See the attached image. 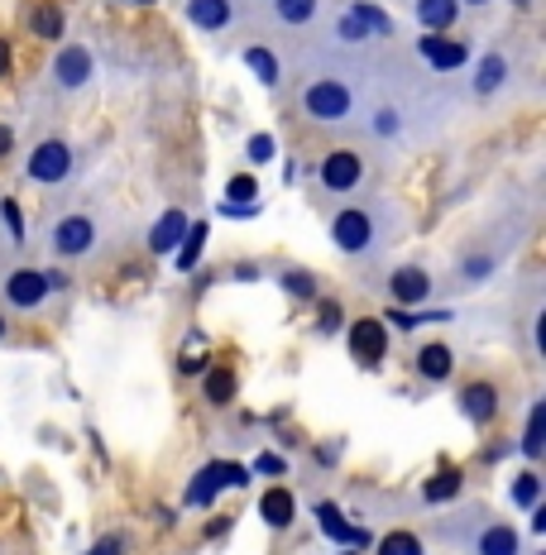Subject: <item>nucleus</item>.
<instances>
[{
    "mask_svg": "<svg viewBox=\"0 0 546 555\" xmlns=\"http://www.w3.org/2000/svg\"><path fill=\"white\" fill-rule=\"evenodd\" d=\"M130 551V531H106L101 541H91L82 555H125Z\"/></svg>",
    "mask_w": 546,
    "mask_h": 555,
    "instance_id": "obj_36",
    "label": "nucleus"
},
{
    "mask_svg": "<svg viewBox=\"0 0 546 555\" xmlns=\"http://www.w3.org/2000/svg\"><path fill=\"white\" fill-rule=\"evenodd\" d=\"M0 225L10 230V245H25V216H20L15 196H5V202H0Z\"/></svg>",
    "mask_w": 546,
    "mask_h": 555,
    "instance_id": "obj_34",
    "label": "nucleus"
},
{
    "mask_svg": "<svg viewBox=\"0 0 546 555\" xmlns=\"http://www.w3.org/2000/svg\"><path fill=\"white\" fill-rule=\"evenodd\" d=\"M379 555H427V551L412 531H389V537L379 541Z\"/></svg>",
    "mask_w": 546,
    "mask_h": 555,
    "instance_id": "obj_33",
    "label": "nucleus"
},
{
    "mask_svg": "<svg viewBox=\"0 0 546 555\" xmlns=\"http://www.w3.org/2000/svg\"><path fill=\"white\" fill-rule=\"evenodd\" d=\"M63 10L58 5H34V15H29V34L34 39H43V43H53V39H63Z\"/></svg>",
    "mask_w": 546,
    "mask_h": 555,
    "instance_id": "obj_30",
    "label": "nucleus"
},
{
    "mask_svg": "<svg viewBox=\"0 0 546 555\" xmlns=\"http://www.w3.org/2000/svg\"><path fill=\"white\" fill-rule=\"evenodd\" d=\"M278 283H283L288 297H297V302H317V278H312L307 269H283Z\"/></svg>",
    "mask_w": 546,
    "mask_h": 555,
    "instance_id": "obj_32",
    "label": "nucleus"
},
{
    "mask_svg": "<svg viewBox=\"0 0 546 555\" xmlns=\"http://www.w3.org/2000/svg\"><path fill=\"white\" fill-rule=\"evenodd\" d=\"M508 499H513V507H537L542 503V474L537 469H522L518 479H513V489H508Z\"/></svg>",
    "mask_w": 546,
    "mask_h": 555,
    "instance_id": "obj_31",
    "label": "nucleus"
},
{
    "mask_svg": "<svg viewBox=\"0 0 546 555\" xmlns=\"http://www.w3.org/2000/svg\"><path fill=\"white\" fill-rule=\"evenodd\" d=\"M417 57H422L432 73H460L470 63V43L450 39V34H422L417 39Z\"/></svg>",
    "mask_w": 546,
    "mask_h": 555,
    "instance_id": "obj_11",
    "label": "nucleus"
},
{
    "mask_svg": "<svg viewBox=\"0 0 546 555\" xmlns=\"http://www.w3.org/2000/svg\"><path fill=\"white\" fill-rule=\"evenodd\" d=\"M474 555H522V537L508 522H484L474 537Z\"/></svg>",
    "mask_w": 546,
    "mask_h": 555,
    "instance_id": "obj_21",
    "label": "nucleus"
},
{
    "mask_svg": "<svg viewBox=\"0 0 546 555\" xmlns=\"http://www.w3.org/2000/svg\"><path fill=\"white\" fill-rule=\"evenodd\" d=\"M345 340H351V354H359L365 364H379L389 354V326H383V317H355Z\"/></svg>",
    "mask_w": 546,
    "mask_h": 555,
    "instance_id": "obj_13",
    "label": "nucleus"
},
{
    "mask_svg": "<svg viewBox=\"0 0 546 555\" xmlns=\"http://www.w3.org/2000/svg\"><path fill=\"white\" fill-rule=\"evenodd\" d=\"M498 263H504V249H465L460 259H456V283H460V287L490 283Z\"/></svg>",
    "mask_w": 546,
    "mask_h": 555,
    "instance_id": "obj_16",
    "label": "nucleus"
},
{
    "mask_svg": "<svg viewBox=\"0 0 546 555\" xmlns=\"http://www.w3.org/2000/svg\"><path fill=\"white\" fill-rule=\"evenodd\" d=\"M456 402H460V416L470 426H490L494 416H498V402H504V398H498V388L490 384V378H474V384L460 388Z\"/></svg>",
    "mask_w": 546,
    "mask_h": 555,
    "instance_id": "obj_15",
    "label": "nucleus"
},
{
    "mask_svg": "<svg viewBox=\"0 0 546 555\" xmlns=\"http://www.w3.org/2000/svg\"><path fill=\"white\" fill-rule=\"evenodd\" d=\"M49 82L63 91V96H77L97 82V57H91L87 43H63L49 63Z\"/></svg>",
    "mask_w": 546,
    "mask_h": 555,
    "instance_id": "obj_8",
    "label": "nucleus"
},
{
    "mask_svg": "<svg viewBox=\"0 0 546 555\" xmlns=\"http://www.w3.org/2000/svg\"><path fill=\"white\" fill-rule=\"evenodd\" d=\"M460 5H474V10H484V5H490V0H460Z\"/></svg>",
    "mask_w": 546,
    "mask_h": 555,
    "instance_id": "obj_44",
    "label": "nucleus"
},
{
    "mask_svg": "<svg viewBox=\"0 0 546 555\" xmlns=\"http://www.w3.org/2000/svg\"><path fill=\"white\" fill-rule=\"evenodd\" d=\"M202 392H206V402H212V408H230V402H236V392H240V378H236V369H226V364L206 369V378H202Z\"/></svg>",
    "mask_w": 546,
    "mask_h": 555,
    "instance_id": "obj_25",
    "label": "nucleus"
},
{
    "mask_svg": "<svg viewBox=\"0 0 546 555\" xmlns=\"http://www.w3.org/2000/svg\"><path fill=\"white\" fill-rule=\"evenodd\" d=\"M106 249V225L97 211H63L49 225V254L63 263H87Z\"/></svg>",
    "mask_w": 546,
    "mask_h": 555,
    "instance_id": "obj_3",
    "label": "nucleus"
},
{
    "mask_svg": "<svg viewBox=\"0 0 546 555\" xmlns=\"http://www.w3.org/2000/svg\"><path fill=\"white\" fill-rule=\"evenodd\" d=\"M532 531H537V537H542V531H546V507L537 503V507H532Z\"/></svg>",
    "mask_w": 546,
    "mask_h": 555,
    "instance_id": "obj_43",
    "label": "nucleus"
},
{
    "mask_svg": "<svg viewBox=\"0 0 546 555\" xmlns=\"http://www.w3.org/2000/svg\"><path fill=\"white\" fill-rule=\"evenodd\" d=\"M508 77H513L508 57L504 53H484L480 67H474V77H470V87H474V96H494V91L508 87Z\"/></svg>",
    "mask_w": 546,
    "mask_h": 555,
    "instance_id": "obj_22",
    "label": "nucleus"
},
{
    "mask_svg": "<svg viewBox=\"0 0 546 555\" xmlns=\"http://www.w3.org/2000/svg\"><path fill=\"white\" fill-rule=\"evenodd\" d=\"M335 39H341V49H365L369 39H393V20L369 0H355L335 15Z\"/></svg>",
    "mask_w": 546,
    "mask_h": 555,
    "instance_id": "obj_6",
    "label": "nucleus"
},
{
    "mask_svg": "<svg viewBox=\"0 0 546 555\" xmlns=\"http://www.w3.org/2000/svg\"><path fill=\"white\" fill-rule=\"evenodd\" d=\"M250 483V469L245 465H236V460H212V465H202L196 469V479L188 483V507H212L226 489H245Z\"/></svg>",
    "mask_w": 546,
    "mask_h": 555,
    "instance_id": "obj_7",
    "label": "nucleus"
},
{
    "mask_svg": "<svg viewBox=\"0 0 546 555\" xmlns=\"http://www.w3.org/2000/svg\"><path fill=\"white\" fill-rule=\"evenodd\" d=\"M206 235H212V225H206V221H192L188 235L178 240V249H173V263H178L182 273L196 269V259H202V249H206Z\"/></svg>",
    "mask_w": 546,
    "mask_h": 555,
    "instance_id": "obj_27",
    "label": "nucleus"
},
{
    "mask_svg": "<svg viewBox=\"0 0 546 555\" xmlns=\"http://www.w3.org/2000/svg\"><path fill=\"white\" fill-rule=\"evenodd\" d=\"M188 225H192L188 211H182V206H168V211L154 221V230H149V254H158V259L173 254V249H178V240L188 235Z\"/></svg>",
    "mask_w": 546,
    "mask_h": 555,
    "instance_id": "obj_17",
    "label": "nucleus"
},
{
    "mask_svg": "<svg viewBox=\"0 0 546 555\" xmlns=\"http://www.w3.org/2000/svg\"><path fill=\"white\" fill-rule=\"evenodd\" d=\"M460 10H465L460 0H412V15L422 34H446L460 20Z\"/></svg>",
    "mask_w": 546,
    "mask_h": 555,
    "instance_id": "obj_19",
    "label": "nucleus"
},
{
    "mask_svg": "<svg viewBox=\"0 0 546 555\" xmlns=\"http://www.w3.org/2000/svg\"><path fill=\"white\" fill-rule=\"evenodd\" d=\"M259 517H264V522H269L274 531H288V527H293V517H297V499L283 489V483H278V489H269V493L259 499Z\"/></svg>",
    "mask_w": 546,
    "mask_h": 555,
    "instance_id": "obj_24",
    "label": "nucleus"
},
{
    "mask_svg": "<svg viewBox=\"0 0 546 555\" xmlns=\"http://www.w3.org/2000/svg\"><path fill=\"white\" fill-rule=\"evenodd\" d=\"M135 5H154V0H135Z\"/></svg>",
    "mask_w": 546,
    "mask_h": 555,
    "instance_id": "obj_47",
    "label": "nucleus"
},
{
    "mask_svg": "<svg viewBox=\"0 0 546 555\" xmlns=\"http://www.w3.org/2000/svg\"><path fill=\"white\" fill-rule=\"evenodd\" d=\"M412 364H417V374H422L427 384H446V378H450V369H456V354H450V345L427 340V345H417Z\"/></svg>",
    "mask_w": 546,
    "mask_h": 555,
    "instance_id": "obj_18",
    "label": "nucleus"
},
{
    "mask_svg": "<svg viewBox=\"0 0 546 555\" xmlns=\"http://www.w3.org/2000/svg\"><path fill=\"white\" fill-rule=\"evenodd\" d=\"M240 57H245V67L259 77V87H269V91L283 87V63H278V53L269 49V43H245Z\"/></svg>",
    "mask_w": 546,
    "mask_h": 555,
    "instance_id": "obj_20",
    "label": "nucleus"
},
{
    "mask_svg": "<svg viewBox=\"0 0 546 555\" xmlns=\"http://www.w3.org/2000/svg\"><path fill=\"white\" fill-rule=\"evenodd\" d=\"M0 340H5V317H0Z\"/></svg>",
    "mask_w": 546,
    "mask_h": 555,
    "instance_id": "obj_46",
    "label": "nucleus"
},
{
    "mask_svg": "<svg viewBox=\"0 0 546 555\" xmlns=\"http://www.w3.org/2000/svg\"><path fill=\"white\" fill-rule=\"evenodd\" d=\"M49 273L43 269H10L5 278V302L15 311H39L43 302H49Z\"/></svg>",
    "mask_w": 546,
    "mask_h": 555,
    "instance_id": "obj_10",
    "label": "nucleus"
},
{
    "mask_svg": "<svg viewBox=\"0 0 546 555\" xmlns=\"http://www.w3.org/2000/svg\"><path fill=\"white\" fill-rule=\"evenodd\" d=\"M460 489H465V474H460V469H436L432 479L422 483V503L441 507V503H450V499H456Z\"/></svg>",
    "mask_w": 546,
    "mask_h": 555,
    "instance_id": "obj_28",
    "label": "nucleus"
},
{
    "mask_svg": "<svg viewBox=\"0 0 546 555\" xmlns=\"http://www.w3.org/2000/svg\"><path fill=\"white\" fill-rule=\"evenodd\" d=\"M369 172H374V164H369L365 149H331L317 164V188L327 196H355L369 182Z\"/></svg>",
    "mask_w": 546,
    "mask_h": 555,
    "instance_id": "obj_5",
    "label": "nucleus"
},
{
    "mask_svg": "<svg viewBox=\"0 0 546 555\" xmlns=\"http://www.w3.org/2000/svg\"><path fill=\"white\" fill-rule=\"evenodd\" d=\"M317 15H321V0H274V20L288 29L317 25Z\"/></svg>",
    "mask_w": 546,
    "mask_h": 555,
    "instance_id": "obj_26",
    "label": "nucleus"
},
{
    "mask_svg": "<svg viewBox=\"0 0 546 555\" xmlns=\"http://www.w3.org/2000/svg\"><path fill=\"white\" fill-rule=\"evenodd\" d=\"M513 5H518V10H532V0H513Z\"/></svg>",
    "mask_w": 546,
    "mask_h": 555,
    "instance_id": "obj_45",
    "label": "nucleus"
},
{
    "mask_svg": "<svg viewBox=\"0 0 546 555\" xmlns=\"http://www.w3.org/2000/svg\"><path fill=\"white\" fill-rule=\"evenodd\" d=\"M408 125H412L408 101H393V96H379L374 106H369V115H365L369 139H383V144H393V139H408Z\"/></svg>",
    "mask_w": 546,
    "mask_h": 555,
    "instance_id": "obj_9",
    "label": "nucleus"
},
{
    "mask_svg": "<svg viewBox=\"0 0 546 555\" xmlns=\"http://www.w3.org/2000/svg\"><path fill=\"white\" fill-rule=\"evenodd\" d=\"M518 450L528 460H542V450H546V402H532V412H528V426H522V441Z\"/></svg>",
    "mask_w": 546,
    "mask_h": 555,
    "instance_id": "obj_29",
    "label": "nucleus"
},
{
    "mask_svg": "<svg viewBox=\"0 0 546 555\" xmlns=\"http://www.w3.org/2000/svg\"><path fill=\"white\" fill-rule=\"evenodd\" d=\"M317 522H321V531H327L331 541H345V546H355V551H359V546H369V531L345 522L341 507H335V503H317Z\"/></svg>",
    "mask_w": 546,
    "mask_h": 555,
    "instance_id": "obj_23",
    "label": "nucleus"
},
{
    "mask_svg": "<svg viewBox=\"0 0 546 555\" xmlns=\"http://www.w3.org/2000/svg\"><path fill=\"white\" fill-rule=\"evenodd\" d=\"M77 168H82V158H77V149L67 144V139H39L25 164V178L34 188H67V182L77 178Z\"/></svg>",
    "mask_w": 546,
    "mask_h": 555,
    "instance_id": "obj_4",
    "label": "nucleus"
},
{
    "mask_svg": "<svg viewBox=\"0 0 546 555\" xmlns=\"http://www.w3.org/2000/svg\"><path fill=\"white\" fill-rule=\"evenodd\" d=\"M327 235L345 259H379L383 249L403 245L408 216H403V206L389 202V196H359V202L335 206L327 221Z\"/></svg>",
    "mask_w": 546,
    "mask_h": 555,
    "instance_id": "obj_1",
    "label": "nucleus"
},
{
    "mask_svg": "<svg viewBox=\"0 0 546 555\" xmlns=\"http://www.w3.org/2000/svg\"><path fill=\"white\" fill-rule=\"evenodd\" d=\"M321 331H341V307H335V302H327V307H321Z\"/></svg>",
    "mask_w": 546,
    "mask_h": 555,
    "instance_id": "obj_40",
    "label": "nucleus"
},
{
    "mask_svg": "<svg viewBox=\"0 0 546 555\" xmlns=\"http://www.w3.org/2000/svg\"><path fill=\"white\" fill-rule=\"evenodd\" d=\"M10 154H15V125L0 120V158H10Z\"/></svg>",
    "mask_w": 546,
    "mask_h": 555,
    "instance_id": "obj_41",
    "label": "nucleus"
},
{
    "mask_svg": "<svg viewBox=\"0 0 546 555\" xmlns=\"http://www.w3.org/2000/svg\"><path fill=\"white\" fill-rule=\"evenodd\" d=\"M182 15L196 34H226L240 20V0H182Z\"/></svg>",
    "mask_w": 546,
    "mask_h": 555,
    "instance_id": "obj_12",
    "label": "nucleus"
},
{
    "mask_svg": "<svg viewBox=\"0 0 546 555\" xmlns=\"http://www.w3.org/2000/svg\"><path fill=\"white\" fill-rule=\"evenodd\" d=\"M250 474H269V479H283V474H288V460H283V455H274V450H264V455L254 460V469H250Z\"/></svg>",
    "mask_w": 546,
    "mask_h": 555,
    "instance_id": "obj_38",
    "label": "nucleus"
},
{
    "mask_svg": "<svg viewBox=\"0 0 546 555\" xmlns=\"http://www.w3.org/2000/svg\"><path fill=\"white\" fill-rule=\"evenodd\" d=\"M389 297L398 307H422L427 297H432V273H427L422 263H403V269L389 273Z\"/></svg>",
    "mask_w": 546,
    "mask_h": 555,
    "instance_id": "obj_14",
    "label": "nucleus"
},
{
    "mask_svg": "<svg viewBox=\"0 0 546 555\" xmlns=\"http://www.w3.org/2000/svg\"><path fill=\"white\" fill-rule=\"evenodd\" d=\"M359 101H365V87L355 82L351 73H341V67H321V73H307L297 87V106L307 120L327 125V130H335V125H345L351 115L359 111Z\"/></svg>",
    "mask_w": 546,
    "mask_h": 555,
    "instance_id": "obj_2",
    "label": "nucleus"
},
{
    "mask_svg": "<svg viewBox=\"0 0 546 555\" xmlns=\"http://www.w3.org/2000/svg\"><path fill=\"white\" fill-rule=\"evenodd\" d=\"M274 154H278L274 134H254L250 144H245V158H250V164H274Z\"/></svg>",
    "mask_w": 546,
    "mask_h": 555,
    "instance_id": "obj_37",
    "label": "nucleus"
},
{
    "mask_svg": "<svg viewBox=\"0 0 546 555\" xmlns=\"http://www.w3.org/2000/svg\"><path fill=\"white\" fill-rule=\"evenodd\" d=\"M206 369H212L206 354H182V360H178V374H206Z\"/></svg>",
    "mask_w": 546,
    "mask_h": 555,
    "instance_id": "obj_39",
    "label": "nucleus"
},
{
    "mask_svg": "<svg viewBox=\"0 0 546 555\" xmlns=\"http://www.w3.org/2000/svg\"><path fill=\"white\" fill-rule=\"evenodd\" d=\"M226 196H230L226 206H250L254 196H259V182H254L250 172H236V178H230V188H226Z\"/></svg>",
    "mask_w": 546,
    "mask_h": 555,
    "instance_id": "obj_35",
    "label": "nucleus"
},
{
    "mask_svg": "<svg viewBox=\"0 0 546 555\" xmlns=\"http://www.w3.org/2000/svg\"><path fill=\"white\" fill-rule=\"evenodd\" d=\"M15 73V49H10V39H0V77Z\"/></svg>",
    "mask_w": 546,
    "mask_h": 555,
    "instance_id": "obj_42",
    "label": "nucleus"
},
{
    "mask_svg": "<svg viewBox=\"0 0 546 555\" xmlns=\"http://www.w3.org/2000/svg\"><path fill=\"white\" fill-rule=\"evenodd\" d=\"M345 555H355V551H345Z\"/></svg>",
    "mask_w": 546,
    "mask_h": 555,
    "instance_id": "obj_48",
    "label": "nucleus"
}]
</instances>
